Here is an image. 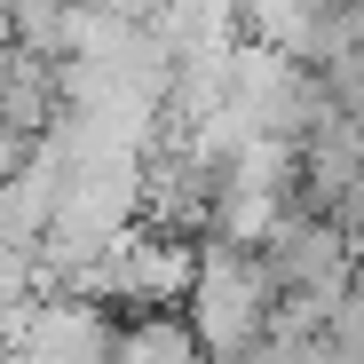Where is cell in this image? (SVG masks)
Returning a JSON list of instances; mask_svg holds the SVG:
<instances>
[{
	"mask_svg": "<svg viewBox=\"0 0 364 364\" xmlns=\"http://www.w3.org/2000/svg\"><path fill=\"white\" fill-rule=\"evenodd\" d=\"M191 341L206 348V364H237L254 356L262 333L277 325V277L262 262V246H198V269H191Z\"/></svg>",
	"mask_w": 364,
	"mask_h": 364,
	"instance_id": "1",
	"label": "cell"
},
{
	"mask_svg": "<svg viewBox=\"0 0 364 364\" xmlns=\"http://www.w3.org/2000/svg\"><path fill=\"white\" fill-rule=\"evenodd\" d=\"M111 364H206V348L191 341V325H182L174 309H151V317H135V325H119Z\"/></svg>",
	"mask_w": 364,
	"mask_h": 364,
	"instance_id": "2",
	"label": "cell"
},
{
	"mask_svg": "<svg viewBox=\"0 0 364 364\" xmlns=\"http://www.w3.org/2000/svg\"><path fill=\"white\" fill-rule=\"evenodd\" d=\"M80 9H87V16H103V24H119V32H151L166 0H80Z\"/></svg>",
	"mask_w": 364,
	"mask_h": 364,
	"instance_id": "3",
	"label": "cell"
},
{
	"mask_svg": "<svg viewBox=\"0 0 364 364\" xmlns=\"http://www.w3.org/2000/svg\"><path fill=\"white\" fill-rule=\"evenodd\" d=\"M24 159H32V135H16V127H0V191L24 174Z\"/></svg>",
	"mask_w": 364,
	"mask_h": 364,
	"instance_id": "4",
	"label": "cell"
},
{
	"mask_svg": "<svg viewBox=\"0 0 364 364\" xmlns=\"http://www.w3.org/2000/svg\"><path fill=\"white\" fill-rule=\"evenodd\" d=\"M356 285H364V262H356Z\"/></svg>",
	"mask_w": 364,
	"mask_h": 364,
	"instance_id": "5",
	"label": "cell"
}]
</instances>
